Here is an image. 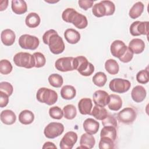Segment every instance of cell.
I'll return each mask as SVG.
<instances>
[{
	"label": "cell",
	"mask_w": 149,
	"mask_h": 149,
	"mask_svg": "<svg viewBox=\"0 0 149 149\" xmlns=\"http://www.w3.org/2000/svg\"><path fill=\"white\" fill-rule=\"evenodd\" d=\"M42 41L45 44L48 45L51 52L54 54H59L65 50V44L62 37L53 29L47 31L42 36Z\"/></svg>",
	"instance_id": "1"
},
{
	"label": "cell",
	"mask_w": 149,
	"mask_h": 149,
	"mask_svg": "<svg viewBox=\"0 0 149 149\" xmlns=\"http://www.w3.org/2000/svg\"><path fill=\"white\" fill-rule=\"evenodd\" d=\"M62 18L63 21L72 23L76 27L79 29H83L88 25L87 17L77 12L73 8H67L63 10L62 14Z\"/></svg>",
	"instance_id": "2"
},
{
	"label": "cell",
	"mask_w": 149,
	"mask_h": 149,
	"mask_svg": "<svg viewBox=\"0 0 149 149\" xmlns=\"http://www.w3.org/2000/svg\"><path fill=\"white\" fill-rule=\"evenodd\" d=\"M74 70H77L79 73L84 76L92 74L94 71V65L88 62L87 59L83 56H79L73 59Z\"/></svg>",
	"instance_id": "3"
},
{
	"label": "cell",
	"mask_w": 149,
	"mask_h": 149,
	"mask_svg": "<svg viewBox=\"0 0 149 149\" xmlns=\"http://www.w3.org/2000/svg\"><path fill=\"white\" fill-rule=\"evenodd\" d=\"M36 98L37 100L41 103L52 105L57 101L58 94L56 92L53 90L41 87L38 90L36 94Z\"/></svg>",
	"instance_id": "4"
},
{
	"label": "cell",
	"mask_w": 149,
	"mask_h": 149,
	"mask_svg": "<svg viewBox=\"0 0 149 149\" xmlns=\"http://www.w3.org/2000/svg\"><path fill=\"white\" fill-rule=\"evenodd\" d=\"M15 64L19 67L30 69L35 66V60L33 55L28 52H20L13 56Z\"/></svg>",
	"instance_id": "5"
},
{
	"label": "cell",
	"mask_w": 149,
	"mask_h": 149,
	"mask_svg": "<svg viewBox=\"0 0 149 149\" xmlns=\"http://www.w3.org/2000/svg\"><path fill=\"white\" fill-rule=\"evenodd\" d=\"M130 82L126 79L115 78L112 79L109 84V87L111 91L116 93H124L130 88Z\"/></svg>",
	"instance_id": "6"
},
{
	"label": "cell",
	"mask_w": 149,
	"mask_h": 149,
	"mask_svg": "<svg viewBox=\"0 0 149 149\" xmlns=\"http://www.w3.org/2000/svg\"><path fill=\"white\" fill-rule=\"evenodd\" d=\"M39 44V39L34 36L26 34L22 35L19 38L20 47L25 49L34 50L38 47Z\"/></svg>",
	"instance_id": "7"
},
{
	"label": "cell",
	"mask_w": 149,
	"mask_h": 149,
	"mask_svg": "<svg viewBox=\"0 0 149 149\" xmlns=\"http://www.w3.org/2000/svg\"><path fill=\"white\" fill-rule=\"evenodd\" d=\"M64 131V126L59 122H51L45 126L44 134L48 139H54L61 135Z\"/></svg>",
	"instance_id": "8"
},
{
	"label": "cell",
	"mask_w": 149,
	"mask_h": 149,
	"mask_svg": "<svg viewBox=\"0 0 149 149\" xmlns=\"http://www.w3.org/2000/svg\"><path fill=\"white\" fill-rule=\"evenodd\" d=\"M136 111L130 107H127L121 110L117 115L118 119L125 124L132 123L136 119Z\"/></svg>",
	"instance_id": "9"
},
{
	"label": "cell",
	"mask_w": 149,
	"mask_h": 149,
	"mask_svg": "<svg viewBox=\"0 0 149 149\" xmlns=\"http://www.w3.org/2000/svg\"><path fill=\"white\" fill-rule=\"evenodd\" d=\"M148 22L136 21L132 23L130 26V33L133 36H139L140 35L148 36Z\"/></svg>",
	"instance_id": "10"
},
{
	"label": "cell",
	"mask_w": 149,
	"mask_h": 149,
	"mask_svg": "<svg viewBox=\"0 0 149 149\" xmlns=\"http://www.w3.org/2000/svg\"><path fill=\"white\" fill-rule=\"evenodd\" d=\"M73 57H62L58 59L55 62V68L61 72H68L74 70Z\"/></svg>",
	"instance_id": "11"
},
{
	"label": "cell",
	"mask_w": 149,
	"mask_h": 149,
	"mask_svg": "<svg viewBox=\"0 0 149 149\" xmlns=\"http://www.w3.org/2000/svg\"><path fill=\"white\" fill-rule=\"evenodd\" d=\"M77 140V134L74 132L70 131L65 133L62 138L59 146L61 149H72Z\"/></svg>",
	"instance_id": "12"
},
{
	"label": "cell",
	"mask_w": 149,
	"mask_h": 149,
	"mask_svg": "<svg viewBox=\"0 0 149 149\" xmlns=\"http://www.w3.org/2000/svg\"><path fill=\"white\" fill-rule=\"evenodd\" d=\"M127 49V47L121 40H115L111 45V53L114 57L119 58L124 55Z\"/></svg>",
	"instance_id": "13"
},
{
	"label": "cell",
	"mask_w": 149,
	"mask_h": 149,
	"mask_svg": "<svg viewBox=\"0 0 149 149\" xmlns=\"http://www.w3.org/2000/svg\"><path fill=\"white\" fill-rule=\"evenodd\" d=\"M93 101L95 105L104 107L109 102V95L105 91L99 90L94 92L93 95Z\"/></svg>",
	"instance_id": "14"
},
{
	"label": "cell",
	"mask_w": 149,
	"mask_h": 149,
	"mask_svg": "<svg viewBox=\"0 0 149 149\" xmlns=\"http://www.w3.org/2000/svg\"><path fill=\"white\" fill-rule=\"evenodd\" d=\"M83 129L84 131L88 134H94L97 133L100 128V123L98 121L92 119H86L83 124Z\"/></svg>",
	"instance_id": "15"
},
{
	"label": "cell",
	"mask_w": 149,
	"mask_h": 149,
	"mask_svg": "<svg viewBox=\"0 0 149 149\" xmlns=\"http://www.w3.org/2000/svg\"><path fill=\"white\" fill-rule=\"evenodd\" d=\"M147 92L146 89L142 86L137 85L132 90L131 96L132 100L137 103L142 102L146 98Z\"/></svg>",
	"instance_id": "16"
},
{
	"label": "cell",
	"mask_w": 149,
	"mask_h": 149,
	"mask_svg": "<svg viewBox=\"0 0 149 149\" xmlns=\"http://www.w3.org/2000/svg\"><path fill=\"white\" fill-rule=\"evenodd\" d=\"M95 143V138L92 134L88 133H84L81 136L80 140V146L77 148H92Z\"/></svg>",
	"instance_id": "17"
},
{
	"label": "cell",
	"mask_w": 149,
	"mask_h": 149,
	"mask_svg": "<svg viewBox=\"0 0 149 149\" xmlns=\"http://www.w3.org/2000/svg\"><path fill=\"white\" fill-rule=\"evenodd\" d=\"M16 35L15 32L9 29L3 30L1 32V39L3 44L6 46H10L15 41Z\"/></svg>",
	"instance_id": "18"
},
{
	"label": "cell",
	"mask_w": 149,
	"mask_h": 149,
	"mask_svg": "<svg viewBox=\"0 0 149 149\" xmlns=\"http://www.w3.org/2000/svg\"><path fill=\"white\" fill-rule=\"evenodd\" d=\"M92 107V101L88 98H83L81 99L78 103L79 112L82 115H90Z\"/></svg>",
	"instance_id": "19"
},
{
	"label": "cell",
	"mask_w": 149,
	"mask_h": 149,
	"mask_svg": "<svg viewBox=\"0 0 149 149\" xmlns=\"http://www.w3.org/2000/svg\"><path fill=\"white\" fill-rule=\"evenodd\" d=\"M128 48L133 54H139L144 51L145 48L144 42L140 38L132 39L129 44Z\"/></svg>",
	"instance_id": "20"
},
{
	"label": "cell",
	"mask_w": 149,
	"mask_h": 149,
	"mask_svg": "<svg viewBox=\"0 0 149 149\" xmlns=\"http://www.w3.org/2000/svg\"><path fill=\"white\" fill-rule=\"evenodd\" d=\"M12 11L17 15H22L27 10L26 2L23 0H12L11 2Z\"/></svg>",
	"instance_id": "21"
},
{
	"label": "cell",
	"mask_w": 149,
	"mask_h": 149,
	"mask_svg": "<svg viewBox=\"0 0 149 149\" xmlns=\"http://www.w3.org/2000/svg\"><path fill=\"white\" fill-rule=\"evenodd\" d=\"M1 120L7 125L13 124L16 120V116L13 111L10 109H5L1 113Z\"/></svg>",
	"instance_id": "22"
},
{
	"label": "cell",
	"mask_w": 149,
	"mask_h": 149,
	"mask_svg": "<svg viewBox=\"0 0 149 149\" xmlns=\"http://www.w3.org/2000/svg\"><path fill=\"white\" fill-rule=\"evenodd\" d=\"M64 37L68 42L74 44L77 43L80 40V34L76 30L68 29L64 32Z\"/></svg>",
	"instance_id": "23"
},
{
	"label": "cell",
	"mask_w": 149,
	"mask_h": 149,
	"mask_svg": "<svg viewBox=\"0 0 149 149\" xmlns=\"http://www.w3.org/2000/svg\"><path fill=\"white\" fill-rule=\"evenodd\" d=\"M109 102L108 106L109 109L114 111L119 110L122 106V100L121 98L116 94H111L109 95Z\"/></svg>",
	"instance_id": "24"
},
{
	"label": "cell",
	"mask_w": 149,
	"mask_h": 149,
	"mask_svg": "<svg viewBox=\"0 0 149 149\" xmlns=\"http://www.w3.org/2000/svg\"><path fill=\"white\" fill-rule=\"evenodd\" d=\"M41 19L39 15L35 12H31L28 14L25 19V23L30 28L37 27L40 23Z\"/></svg>",
	"instance_id": "25"
},
{
	"label": "cell",
	"mask_w": 149,
	"mask_h": 149,
	"mask_svg": "<svg viewBox=\"0 0 149 149\" xmlns=\"http://www.w3.org/2000/svg\"><path fill=\"white\" fill-rule=\"evenodd\" d=\"M76 95L75 88L70 85L64 86L61 90V95L63 99L72 100Z\"/></svg>",
	"instance_id": "26"
},
{
	"label": "cell",
	"mask_w": 149,
	"mask_h": 149,
	"mask_svg": "<svg viewBox=\"0 0 149 149\" xmlns=\"http://www.w3.org/2000/svg\"><path fill=\"white\" fill-rule=\"evenodd\" d=\"M34 119V115L31 111L25 109L19 115V121L23 125L31 124Z\"/></svg>",
	"instance_id": "27"
},
{
	"label": "cell",
	"mask_w": 149,
	"mask_h": 149,
	"mask_svg": "<svg viewBox=\"0 0 149 149\" xmlns=\"http://www.w3.org/2000/svg\"><path fill=\"white\" fill-rule=\"evenodd\" d=\"M144 6L141 2H137L135 3L130 8L129 12V15L130 18L135 19L139 17L142 14L144 10Z\"/></svg>",
	"instance_id": "28"
},
{
	"label": "cell",
	"mask_w": 149,
	"mask_h": 149,
	"mask_svg": "<svg viewBox=\"0 0 149 149\" xmlns=\"http://www.w3.org/2000/svg\"><path fill=\"white\" fill-rule=\"evenodd\" d=\"M107 110L103 107L95 105L91 111L90 115L97 120H103L108 115Z\"/></svg>",
	"instance_id": "29"
},
{
	"label": "cell",
	"mask_w": 149,
	"mask_h": 149,
	"mask_svg": "<svg viewBox=\"0 0 149 149\" xmlns=\"http://www.w3.org/2000/svg\"><path fill=\"white\" fill-rule=\"evenodd\" d=\"M105 68L106 70L112 75L116 74L119 70L118 63L116 61L112 59H109L106 61L105 63Z\"/></svg>",
	"instance_id": "30"
},
{
	"label": "cell",
	"mask_w": 149,
	"mask_h": 149,
	"mask_svg": "<svg viewBox=\"0 0 149 149\" xmlns=\"http://www.w3.org/2000/svg\"><path fill=\"white\" fill-rule=\"evenodd\" d=\"M115 128L116 127L111 126H104L100 132V137H107L111 139L113 141H115L116 139L117 135Z\"/></svg>",
	"instance_id": "31"
},
{
	"label": "cell",
	"mask_w": 149,
	"mask_h": 149,
	"mask_svg": "<svg viewBox=\"0 0 149 149\" xmlns=\"http://www.w3.org/2000/svg\"><path fill=\"white\" fill-rule=\"evenodd\" d=\"M63 112L64 118L69 120L74 119L77 115L76 108L72 104H68L65 106L63 108Z\"/></svg>",
	"instance_id": "32"
},
{
	"label": "cell",
	"mask_w": 149,
	"mask_h": 149,
	"mask_svg": "<svg viewBox=\"0 0 149 149\" xmlns=\"http://www.w3.org/2000/svg\"><path fill=\"white\" fill-rule=\"evenodd\" d=\"M48 81L51 86L55 88L61 87L63 82V77L59 74L54 73L49 76Z\"/></svg>",
	"instance_id": "33"
},
{
	"label": "cell",
	"mask_w": 149,
	"mask_h": 149,
	"mask_svg": "<svg viewBox=\"0 0 149 149\" xmlns=\"http://www.w3.org/2000/svg\"><path fill=\"white\" fill-rule=\"evenodd\" d=\"M107 80V77L106 74L102 72H98L96 73L93 77V83L98 87L104 86Z\"/></svg>",
	"instance_id": "34"
},
{
	"label": "cell",
	"mask_w": 149,
	"mask_h": 149,
	"mask_svg": "<svg viewBox=\"0 0 149 149\" xmlns=\"http://www.w3.org/2000/svg\"><path fill=\"white\" fill-rule=\"evenodd\" d=\"M92 12L95 16L101 17L105 16L106 9L104 5L101 2H100L99 3H97L93 5Z\"/></svg>",
	"instance_id": "35"
},
{
	"label": "cell",
	"mask_w": 149,
	"mask_h": 149,
	"mask_svg": "<svg viewBox=\"0 0 149 149\" xmlns=\"http://www.w3.org/2000/svg\"><path fill=\"white\" fill-rule=\"evenodd\" d=\"M114 141L107 137H102L98 144L100 149H107L114 148Z\"/></svg>",
	"instance_id": "36"
},
{
	"label": "cell",
	"mask_w": 149,
	"mask_h": 149,
	"mask_svg": "<svg viewBox=\"0 0 149 149\" xmlns=\"http://www.w3.org/2000/svg\"><path fill=\"white\" fill-rule=\"evenodd\" d=\"M12 65L8 60L2 59L0 61V72L1 74H9L12 72Z\"/></svg>",
	"instance_id": "37"
},
{
	"label": "cell",
	"mask_w": 149,
	"mask_h": 149,
	"mask_svg": "<svg viewBox=\"0 0 149 149\" xmlns=\"http://www.w3.org/2000/svg\"><path fill=\"white\" fill-rule=\"evenodd\" d=\"M33 56L35 60V66L36 68H39L45 65L46 63V59L44 55L39 52H34Z\"/></svg>",
	"instance_id": "38"
},
{
	"label": "cell",
	"mask_w": 149,
	"mask_h": 149,
	"mask_svg": "<svg viewBox=\"0 0 149 149\" xmlns=\"http://www.w3.org/2000/svg\"><path fill=\"white\" fill-rule=\"evenodd\" d=\"M49 114L52 118L55 119H61L63 116V111L57 106L51 107L49 109Z\"/></svg>",
	"instance_id": "39"
},
{
	"label": "cell",
	"mask_w": 149,
	"mask_h": 149,
	"mask_svg": "<svg viewBox=\"0 0 149 149\" xmlns=\"http://www.w3.org/2000/svg\"><path fill=\"white\" fill-rule=\"evenodd\" d=\"M136 80L140 84H146L149 81L148 71L147 69L139 71L136 74Z\"/></svg>",
	"instance_id": "40"
},
{
	"label": "cell",
	"mask_w": 149,
	"mask_h": 149,
	"mask_svg": "<svg viewBox=\"0 0 149 149\" xmlns=\"http://www.w3.org/2000/svg\"><path fill=\"white\" fill-rule=\"evenodd\" d=\"M105 6L106 9V15L105 16H111L112 15L115 10V4L110 1H101Z\"/></svg>",
	"instance_id": "41"
},
{
	"label": "cell",
	"mask_w": 149,
	"mask_h": 149,
	"mask_svg": "<svg viewBox=\"0 0 149 149\" xmlns=\"http://www.w3.org/2000/svg\"><path fill=\"white\" fill-rule=\"evenodd\" d=\"M102 124L104 126H111L115 127L117 126V121L114 116L111 115H107V116L102 120Z\"/></svg>",
	"instance_id": "42"
},
{
	"label": "cell",
	"mask_w": 149,
	"mask_h": 149,
	"mask_svg": "<svg viewBox=\"0 0 149 149\" xmlns=\"http://www.w3.org/2000/svg\"><path fill=\"white\" fill-rule=\"evenodd\" d=\"M0 91H3L10 96L13 93V87L10 83L7 81H2L0 83Z\"/></svg>",
	"instance_id": "43"
},
{
	"label": "cell",
	"mask_w": 149,
	"mask_h": 149,
	"mask_svg": "<svg viewBox=\"0 0 149 149\" xmlns=\"http://www.w3.org/2000/svg\"><path fill=\"white\" fill-rule=\"evenodd\" d=\"M133 54H134L132 52V51L127 47V49L125 52V53L124 54V55L121 57H120L119 59L123 63L129 62L132 59L133 57Z\"/></svg>",
	"instance_id": "44"
},
{
	"label": "cell",
	"mask_w": 149,
	"mask_h": 149,
	"mask_svg": "<svg viewBox=\"0 0 149 149\" xmlns=\"http://www.w3.org/2000/svg\"><path fill=\"white\" fill-rule=\"evenodd\" d=\"M94 1L91 0H80L78 1L79 6L84 10H87L93 5Z\"/></svg>",
	"instance_id": "45"
},
{
	"label": "cell",
	"mask_w": 149,
	"mask_h": 149,
	"mask_svg": "<svg viewBox=\"0 0 149 149\" xmlns=\"http://www.w3.org/2000/svg\"><path fill=\"white\" fill-rule=\"evenodd\" d=\"M9 102V95L3 91H0V107L3 108L6 107Z\"/></svg>",
	"instance_id": "46"
},
{
	"label": "cell",
	"mask_w": 149,
	"mask_h": 149,
	"mask_svg": "<svg viewBox=\"0 0 149 149\" xmlns=\"http://www.w3.org/2000/svg\"><path fill=\"white\" fill-rule=\"evenodd\" d=\"M42 148H56V146L52 142L47 141L45 142L42 146Z\"/></svg>",
	"instance_id": "47"
},
{
	"label": "cell",
	"mask_w": 149,
	"mask_h": 149,
	"mask_svg": "<svg viewBox=\"0 0 149 149\" xmlns=\"http://www.w3.org/2000/svg\"><path fill=\"white\" fill-rule=\"evenodd\" d=\"M8 5V1H1L0 2V10L3 11L6 9Z\"/></svg>",
	"instance_id": "48"
}]
</instances>
